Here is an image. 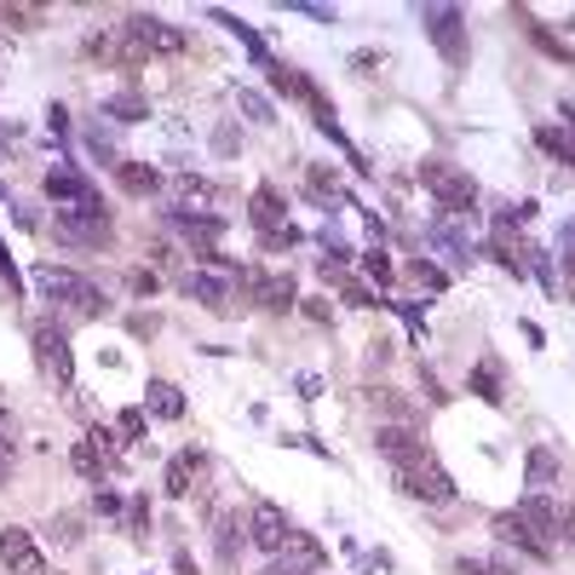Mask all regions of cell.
I'll return each mask as SVG.
<instances>
[{
	"instance_id": "cell-1",
	"label": "cell",
	"mask_w": 575,
	"mask_h": 575,
	"mask_svg": "<svg viewBox=\"0 0 575 575\" xmlns=\"http://www.w3.org/2000/svg\"><path fill=\"white\" fill-rule=\"evenodd\" d=\"M35 294L41 300H52L58 311H70V316H98L104 311V294L86 276H75V271H64V265H35Z\"/></svg>"
},
{
	"instance_id": "cell-2",
	"label": "cell",
	"mask_w": 575,
	"mask_h": 575,
	"mask_svg": "<svg viewBox=\"0 0 575 575\" xmlns=\"http://www.w3.org/2000/svg\"><path fill=\"white\" fill-rule=\"evenodd\" d=\"M420 185L438 196L443 213H478V179L449 161H420Z\"/></svg>"
},
{
	"instance_id": "cell-3",
	"label": "cell",
	"mask_w": 575,
	"mask_h": 575,
	"mask_svg": "<svg viewBox=\"0 0 575 575\" xmlns=\"http://www.w3.org/2000/svg\"><path fill=\"white\" fill-rule=\"evenodd\" d=\"M237 282H242V294H248L259 311H271V316H282V311H294V305H300V288H294V276H288V271H259V265H242V271H237Z\"/></svg>"
},
{
	"instance_id": "cell-4",
	"label": "cell",
	"mask_w": 575,
	"mask_h": 575,
	"mask_svg": "<svg viewBox=\"0 0 575 575\" xmlns=\"http://www.w3.org/2000/svg\"><path fill=\"white\" fill-rule=\"evenodd\" d=\"M35 363H41V374L58 386V391H70L75 386V352H70V334L58 328V323H35Z\"/></svg>"
},
{
	"instance_id": "cell-5",
	"label": "cell",
	"mask_w": 575,
	"mask_h": 575,
	"mask_svg": "<svg viewBox=\"0 0 575 575\" xmlns=\"http://www.w3.org/2000/svg\"><path fill=\"white\" fill-rule=\"evenodd\" d=\"M397 489H402L409 501H426V506H443V501H454V478L438 467V454L415 460V467H397Z\"/></svg>"
},
{
	"instance_id": "cell-6",
	"label": "cell",
	"mask_w": 575,
	"mask_h": 575,
	"mask_svg": "<svg viewBox=\"0 0 575 575\" xmlns=\"http://www.w3.org/2000/svg\"><path fill=\"white\" fill-rule=\"evenodd\" d=\"M230 282H237V265H230V259H208V265H196L190 276H185V294L190 300H201V305H208V311H230Z\"/></svg>"
},
{
	"instance_id": "cell-7",
	"label": "cell",
	"mask_w": 575,
	"mask_h": 575,
	"mask_svg": "<svg viewBox=\"0 0 575 575\" xmlns=\"http://www.w3.org/2000/svg\"><path fill=\"white\" fill-rule=\"evenodd\" d=\"M420 29L449 64H467V18H460V7H420Z\"/></svg>"
},
{
	"instance_id": "cell-8",
	"label": "cell",
	"mask_w": 575,
	"mask_h": 575,
	"mask_svg": "<svg viewBox=\"0 0 575 575\" xmlns=\"http://www.w3.org/2000/svg\"><path fill=\"white\" fill-rule=\"evenodd\" d=\"M58 242H70V248H104L109 242L104 201H93V208H58Z\"/></svg>"
},
{
	"instance_id": "cell-9",
	"label": "cell",
	"mask_w": 575,
	"mask_h": 575,
	"mask_svg": "<svg viewBox=\"0 0 575 575\" xmlns=\"http://www.w3.org/2000/svg\"><path fill=\"white\" fill-rule=\"evenodd\" d=\"M288 535H294V524H288V512L276 506V501H253V512H248V546H259V553H282L288 546Z\"/></svg>"
},
{
	"instance_id": "cell-10",
	"label": "cell",
	"mask_w": 575,
	"mask_h": 575,
	"mask_svg": "<svg viewBox=\"0 0 575 575\" xmlns=\"http://www.w3.org/2000/svg\"><path fill=\"white\" fill-rule=\"evenodd\" d=\"M0 564H7L12 575H46V553L35 546V535H29L23 524H0Z\"/></svg>"
},
{
	"instance_id": "cell-11",
	"label": "cell",
	"mask_w": 575,
	"mask_h": 575,
	"mask_svg": "<svg viewBox=\"0 0 575 575\" xmlns=\"http://www.w3.org/2000/svg\"><path fill=\"white\" fill-rule=\"evenodd\" d=\"M167 224L201 253V265L219 253V237H224V219H219V213H179V208H167Z\"/></svg>"
},
{
	"instance_id": "cell-12",
	"label": "cell",
	"mask_w": 575,
	"mask_h": 575,
	"mask_svg": "<svg viewBox=\"0 0 575 575\" xmlns=\"http://www.w3.org/2000/svg\"><path fill=\"white\" fill-rule=\"evenodd\" d=\"M323 564H328V553H323V546H316L305 530H294V535H288V546H282V553L265 564V575H316Z\"/></svg>"
},
{
	"instance_id": "cell-13",
	"label": "cell",
	"mask_w": 575,
	"mask_h": 575,
	"mask_svg": "<svg viewBox=\"0 0 575 575\" xmlns=\"http://www.w3.org/2000/svg\"><path fill=\"white\" fill-rule=\"evenodd\" d=\"M127 35H133L144 52H161V58L185 52V29H172L167 18H150V12H133V18H127Z\"/></svg>"
},
{
	"instance_id": "cell-14",
	"label": "cell",
	"mask_w": 575,
	"mask_h": 575,
	"mask_svg": "<svg viewBox=\"0 0 575 575\" xmlns=\"http://www.w3.org/2000/svg\"><path fill=\"white\" fill-rule=\"evenodd\" d=\"M495 535H501L506 546H518V553H530V558H553V553H558V546L546 541V535L530 524V518H518V512H501V518H495Z\"/></svg>"
},
{
	"instance_id": "cell-15",
	"label": "cell",
	"mask_w": 575,
	"mask_h": 575,
	"mask_svg": "<svg viewBox=\"0 0 575 575\" xmlns=\"http://www.w3.org/2000/svg\"><path fill=\"white\" fill-rule=\"evenodd\" d=\"M374 449H380L391 467H415V460H426L431 449H426V438H415L409 426H380L374 431Z\"/></svg>"
},
{
	"instance_id": "cell-16",
	"label": "cell",
	"mask_w": 575,
	"mask_h": 575,
	"mask_svg": "<svg viewBox=\"0 0 575 575\" xmlns=\"http://www.w3.org/2000/svg\"><path fill=\"white\" fill-rule=\"evenodd\" d=\"M46 196L58 201V208H93V201H98V190L86 185L75 167H64V161H58V167L46 172Z\"/></svg>"
},
{
	"instance_id": "cell-17",
	"label": "cell",
	"mask_w": 575,
	"mask_h": 575,
	"mask_svg": "<svg viewBox=\"0 0 575 575\" xmlns=\"http://www.w3.org/2000/svg\"><path fill=\"white\" fill-rule=\"evenodd\" d=\"M242 546H248V518L242 512H219L213 518V553H219V564H237Z\"/></svg>"
},
{
	"instance_id": "cell-18",
	"label": "cell",
	"mask_w": 575,
	"mask_h": 575,
	"mask_svg": "<svg viewBox=\"0 0 575 575\" xmlns=\"http://www.w3.org/2000/svg\"><path fill=\"white\" fill-rule=\"evenodd\" d=\"M201 472H208V460H201L196 449H179V454L167 460V478H161V483H167V495H172V501H185Z\"/></svg>"
},
{
	"instance_id": "cell-19",
	"label": "cell",
	"mask_w": 575,
	"mask_h": 575,
	"mask_svg": "<svg viewBox=\"0 0 575 575\" xmlns=\"http://www.w3.org/2000/svg\"><path fill=\"white\" fill-rule=\"evenodd\" d=\"M512 512H518V518H530V524H535L546 541H553V535H558V518H564V501H553V495H524ZM553 546H558V541H553Z\"/></svg>"
},
{
	"instance_id": "cell-20",
	"label": "cell",
	"mask_w": 575,
	"mask_h": 575,
	"mask_svg": "<svg viewBox=\"0 0 575 575\" xmlns=\"http://www.w3.org/2000/svg\"><path fill=\"white\" fill-rule=\"evenodd\" d=\"M115 185H122L127 196H144V201H150V196L161 190V172H156L150 161H115Z\"/></svg>"
},
{
	"instance_id": "cell-21",
	"label": "cell",
	"mask_w": 575,
	"mask_h": 575,
	"mask_svg": "<svg viewBox=\"0 0 575 575\" xmlns=\"http://www.w3.org/2000/svg\"><path fill=\"white\" fill-rule=\"evenodd\" d=\"M213 196L219 190L208 179H196V172H179V179H172V201H179V213H190V208L196 213H213Z\"/></svg>"
},
{
	"instance_id": "cell-22",
	"label": "cell",
	"mask_w": 575,
	"mask_h": 575,
	"mask_svg": "<svg viewBox=\"0 0 575 575\" xmlns=\"http://www.w3.org/2000/svg\"><path fill=\"white\" fill-rule=\"evenodd\" d=\"M144 415L156 420H185V391L172 380H150V391H144Z\"/></svg>"
},
{
	"instance_id": "cell-23",
	"label": "cell",
	"mask_w": 575,
	"mask_h": 575,
	"mask_svg": "<svg viewBox=\"0 0 575 575\" xmlns=\"http://www.w3.org/2000/svg\"><path fill=\"white\" fill-rule=\"evenodd\" d=\"M248 219H253L259 230H265V237H271V230H282V224H288L282 196H276L271 185H259V190H253V201H248Z\"/></svg>"
},
{
	"instance_id": "cell-24",
	"label": "cell",
	"mask_w": 575,
	"mask_h": 575,
	"mask_svg": "<svg viewBox=\"0 0 575 575\" xmlns=\"http://www.w3.org/2000/svg\"><path fill=\"white\" fill-rule=\"evenodd\" d=\"M524 483H530V495H553V483H558V454H553V449H530Z\"/></svg>"
},
{
	"instance_id": "cell-25",
	"label": "cell",
	"mask_w": 575,
	"mask_h": 575,
	"mask_svg": "<svg viewBox=\"0 0 575 575\" xmlns=\"http://www.w3.org/2000/svg\"><path fill=\"white\" fill-rule=\"evenodd\" d=\"M535 144H541L546 156H558V161L575 167V109H564V127H541Z\"/></svg>"
},
{
	"instance_id": "cell-26",
	"label": "cell",
	"mask_w": 575,
	"mask_h": 575,
	"mask_svg": "<svg viewBox=\"0 0 575 575\" xmlns=\"http://www.w3.org/2000/svg\"><path fill=\"white\" fill-rule=\"evenodd\" d=\"M70 467L81 472V478H93V483H104V472H109V454L93 443V438H81L75 449H70Z\"/></svg>"
},
{
	"instance_id": "cell-27",
	"label": "cell",
	"mask_w": 575,
	"mask_h": 575,
	"mask_svg": "<svg viewBox=\"0 0 575 575\" xmlns=\"http://www.w3.org/2000/svg\"><path fill=\"white\" fill-rule=\"evenodd\" d=\"M467 391L483 397L489 409H501V397H506V391H501V368H495V363H478V368L467 374Z\"/></svg>"
},
{
	"instance_id": "cell-28",
	"label": "cell",
	"mask_w": 575,
	"mask_h": 575,
	"mask_svg": "<svg viewBox=\"0 0 575 575\" xmlns=\"http://www.w3.org/2000/svg\"><path fill=\"white\" fill-rule=\"evenodd\" d=\"M104 115H115V122L133 127V122H150V104H144L138 93H109L104 98Z\"/></svg>"
},
{
	"instance_id": "cell-29",
	"label": "cell",
	"mask_w": 575,
	"mask_h": 575,
	"mask_svg": "<svg viewBox=\"0 0 575 575\" xmlns=\"http://www.w3.org/2000/svg\"><path fill=\"white\" fill-rule=\"evenodd\" d=\"M237 109L248 115L253 127H271V122H276V109H271V98H265V93H253V86H237Z\"/></svg>"
},
{
	"instance_id": "cell-30",
	"label": "cell",
	"mask_w": 575,
	"mask_h": 575,
	"mask_svg": "<svg viewBox=\"0 0 575 575\" xmlns=\"http://www.w3.org/2000/svg\"><path fill=\"white\" fill-rule=\"evenodd\" d=\"M431 237H438V248L454 259V265H467V259H472V242L460 237V230H449V224H431Z\"/></svg>"
},
{
	"instance_id": "cell-31",
	"label": "cell",
	"mask_w": 575,
	"mask_h": 575,
	"mask_svg": "<svg viewBox=\"0 0 575 575\" xmlns=\"http://www.w3.org/2000/svg\"><path fill=\"white\" fill-rule=\"evenodd\" d=\"M122 524H127V535H133V541H144V535H150V501L133 495V501H127V512H122Z\"/></svg>"
},
{
	"instance_id": "cell-32",
	"label": "cell",
	"mask_w": 575,
	"mask_h": 575,
	"mask_svg": "<svg viewBox=\"0 0 575 575\" xmlns=\"http://www.w3.org/2000/svg\"><path fill=\"white\" fill-rule=\"evenodd\" d=\"M46 530H52V541H58V546H81V541H86V530H81V518H75V512H58Z\"/></svg>"
},
{
	"instance_id": "cell-33",
	"label": "cell",
	"mask_w": 575,
	"mask_h": 575,
	"mask_svg": "<svg viewBox=\"0 0 575 575\" xmlns=\"http://www.w3.org/2000/svg\"><path fill=\"white\" fill-rule=\"evenodd\" d=\"M524 23H530V35L541 41V52H546V58H558V64H569V58H575V46H569V41H558V35H546V29H541L535 18H524Z\"/></svg>"
},
{
	"instance_id": "cell-34",
	"label": "cell",
	"mask_w": 575,
	"mask_h": 575,
	"mask_svg": "<svg viewBox=\"0 0 575 575\" xmlns=\"http://www.w3.org/2000/svg\"><path fill=\"white\" fill-rule=\"evenodd\" d=\"M409 276H415L420 288H431V294H438V288H449V276H443L438 265H431V259H415V265H409Z\"/></svg>"
},
{
	"instance_id": "cell-35",
	"label": "cell",
	"mask_w": 575,
	"mask_h": 575,
	"mask_svg": "<svg viewBox=\"0 0 575 575\" xmlns=\"http://www.w3.org/2000/svg\"><path fill=\"white\" fill-rule=\"evenodd\" d=\"M93 512H104V518H122V512H127V501L115 495L109 483H98V489H93Z\"/></svg>"
},
{
	"instance_id": "cell-36",
	"label": "cell",
	"mask_w": 575,
	"mask_h": 575,
	"mask_svg": "<svg viewBox=\"0 0 575 575\" xmlns=\"http://www.w3.org/2000/svg\"><path fill=\"white\" fill-rule=\"evenodd\" d=\"M12 454H18V431H12L7 409H0V478H7V467H12Z\"/></svg>"
},
{
	"instance_id": "cell-37",
	"label": "cell",
	"mask_w": 575,
	"mask_h": 575,
	"mask_svg": "<svg viewBox=\"0 0 575 575\" xmlns=\"http://www.w3.org/2000/svg\"><path fill=\"white\" fill-rule=\"evenodd\" d=\"M363 271H368L374 282H391V259H386L380 248H368V253H363Z\"/></svg>"
},
{
	"instance_id": "cell-38",
	"label": "cell",
	"mask_w": 575,
	"mask_h": 575,
	"mask_svg": "<svg viewBox=\"0 0 575 575\" xmlns=\"http://www.w3.org/2000/svg\"><path fill=\"white\" fill-rule=\"evenodd\" d=\"M115 431H122V438H144V409H122L115 415Z\"/></svg>"
},
{
	"instance_id": "cell-39",
	"label": "cell",
	"mask_w": 575,
	"mask_h": 575,
	"mask_svg": "<svg viewBox=\"0 0 575 575\" xmlns=\"http://www.w3.org/2000/svg\"><path fill=\"white\" fill-rule=\"evenodd\" d=\"M558 546H564V553L575 558V506H564V518H558V535H553Z\"/></svg>"
},
{
	"instance_id": "cell-40",
	"label": "cell",
	"mask_w": 575,
	"mask_h": 575,
	"mask_svg": "<svg viewBox=\"0 0 575 575\" xmlns=\"http://www.w3.org/2000/svg\"><path fill=\"white\" fill-rule=\"evenodd\" d=\"M127 288H133V294H138V300H150V294H156V288H161V282H156V271H144V265H138V271L127 276Z\"/></svg>"
},
{
	"instance_id": "cell-41",
	"label": "cell",
	"mask_w": 575,
	"mask_h": 575,
	"mask_svg": "<svg viewBox=\"0 0 575 575\" xmlns=\"http://www.w3.org/2000/svg\"><path fill=\"white\" fill-rule=\"evenodd\" d=\"M352 64H357V75H380L386 70V52H352Z\"/></svg>"
},
{
	"instance_id": "cell-42",
	"label": "cell",
	"mask_w": 575,
	"mask_h": 575,
	"mask_svg": "<svg viewBox=\"0 0 575 575\" xmlns=\"http://www.w3.org/2000/svg\"><path fill=\"white\" fill-rule=\"evenodd\" d=\"M259 242H265V248L276 253V248H294V242H300V230H294V224H282V230H271V237H259Z\"/></svg>"
},
{
	"instance_id": "cell-43",
	"label": "cell",
	"mask_w": 575,
	"mask_h": 575,
	"mask_svg": "<svg viewBox=\"0 0 575 575\" xmlns=\"http://www.w3.org/2000/svg\"><path fill=\"white\" fill-rule=\"evenodd\" d=\"M311 190H323V196H339V179L328 167H311Z\"/></svg>"
},
{
	"instance_id": "cell-44",
	"label": "cell",
	"mask_w": 575,
	"mask_h": 575,
	"mask_svg": "<svg viewBox=\"0 0 575 575\" xmlns=\"http://www.w3.org/2000/svg\"><path fill=\"white\" fill-rule=\"evenodd\" d=\"M0 18H7L12 29H35V18H41V12H29V7H7V12H0Z\"/></svg>"
},
{
	"instance_id": "cell-45",
	"label": "cell",
	"mask_w": 575,
	"mask_h": 575,
	"mask_svg": "<svg viewBox=\"0 0 575 575\" xmlns=\"http://www.w3.org/2000/svg\"><path fill=\"white\" fill-rule=\"evenodd\" d=\"M288 12H305V18H316V23H334L328 7H305V0H288Z\"/></svg>"
},
{
	"instance_id": "cell-46",
	"label": "cell",
	"mask_w": 575,
	"mask_h": 575,
	"mask_svg": "<svg viewBox=\"0 0 575 575\" xmlns=\"http://www.w3.org/2000/svg\"><path fill=\"white\" fill-rule=\"evenodd\" d=\"M294 386H300V397H305V402H316V397H323V380H316V374H300Z\"/></svg>"
},
{
	"instance_id": "cell-47",
	"label": "cell",
	"mask_w": 575,
	"mask_h": 575,
	"mask_svg": "<svg viewBox=\"0 0 575 575\" xmlns=\"http://www.w3.org/2000/svg\"><path fill=\"white\" fill-rule=\"evenodd\" d=\"M564 300H575V248H564Z\"/></svg>"
},
{
	"instance_id": "cell-48",
	"label": "cell",
	"mask_w": 575,
	"mask_h": 575,
	"mask_svg": "<svg viewBox=\"0 0 575 575\" xmlns=\"http://www.w3.org/2000/svg\"><path fill=\"white\" fill-rule=\"evenodd\" d=\"M305 316H311V323H334V311L323 300H305Z\"/></svg>"
},
{
	"instance_id": "cell-49",
	"label": "cell",
	"mask_w": 575,
	"mask_h": 575,
	"mask_svg": "<svg viewBox=\"0 0 575 575\" xmlns=\"http://www.w3.org/2000/svg\"><path fill=\"white\" fill-rule=\"evenodd\" d=\"M0 282L18 288V271H12V259H7V242H0Z\"/></svg>"
},
{
	"instance_id": "cell-50",
	"label": "cell",
	"mask_w": 575,
	"mask_h": 575,
	"mask_svg": "<svg viewBox=\"0 0 575 575\" xmlns=\"http://www.w3.org/2000/svg\"><path fill=\"white\" fill-rule=\"evenodd\" d=\"M172 564H179V575H196V564H190V553H179V558H172Z\"/></svg>"
}]
</instances>
